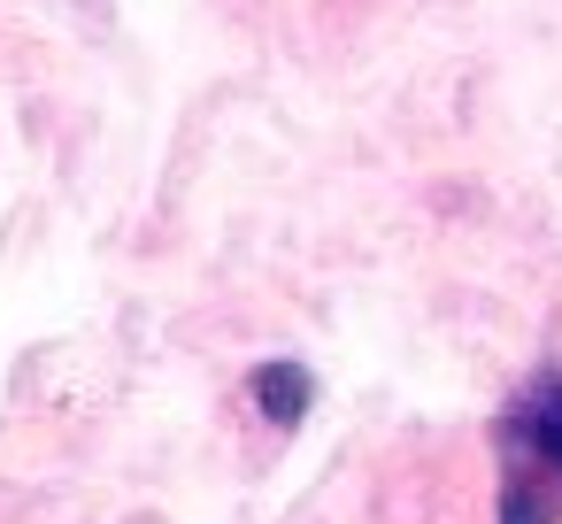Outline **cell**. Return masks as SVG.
<instances>
[{"label": "cell", "mask_w": 562, "mask_h": 524, "mask_svg": "<svg viewBox=\"0 0 562 524\" xmlns=\"http://www.w3.org/2000/svg\"><path fill=\"white\" fill-rule=\"evenodd\" d=\"M501 455V524H562V363H539L516 401L493 416Z\"/></svg>", "instance_id": "6da1fadb"}, {"label": "cell", "mask_w": 562, "mask_h": 524, "mask_svg": "<svg viewBox=\"0 0 562 524\" xmlns=\"http://www.w3.org/2000/svg\"><path fill=\"white\" fill-rule=\"evenodd\" d=\"M247 393H255V409L278 424V432H293L301 416H308V401H316V378L301 370V363H255V378H247Z\"/></svg>", "instance_id": "7a4b0ae2"}]
</instances>
